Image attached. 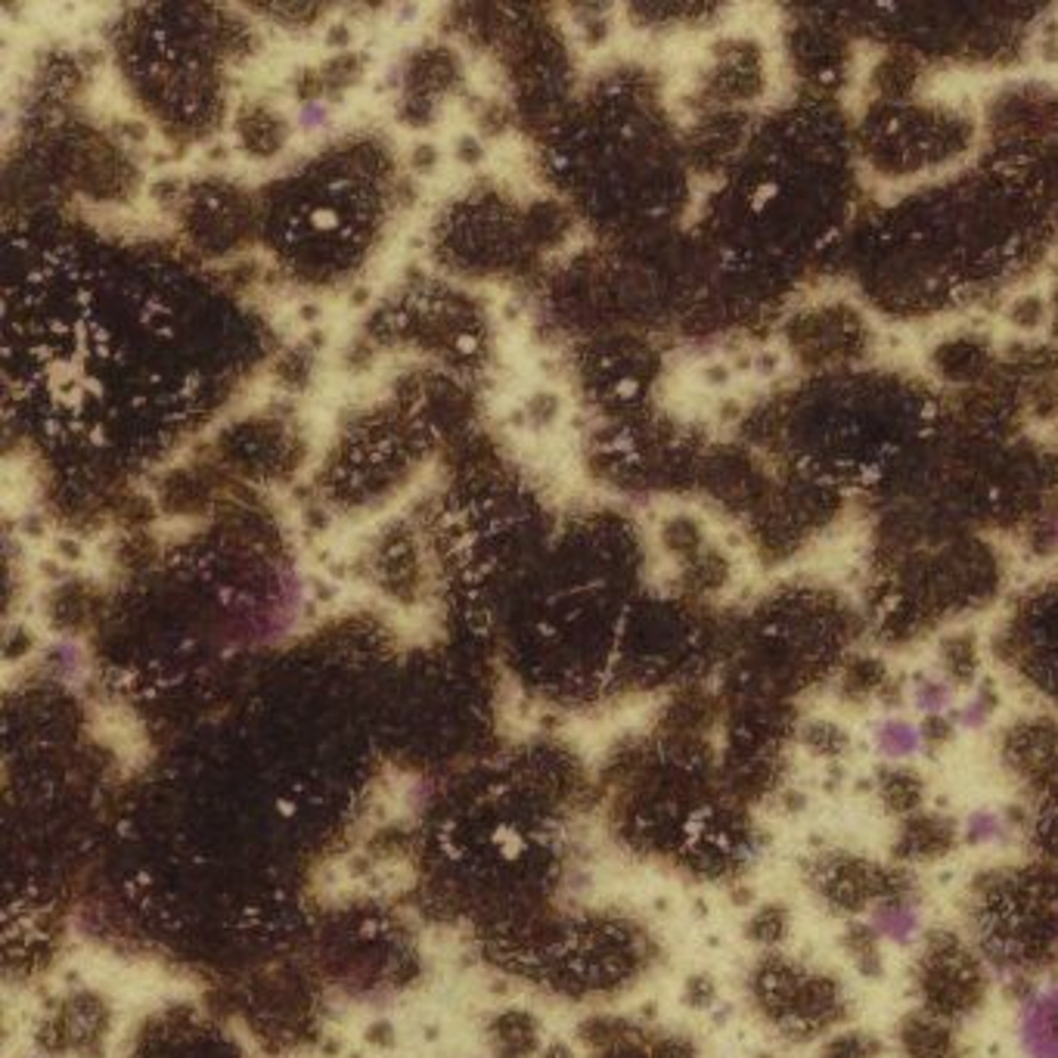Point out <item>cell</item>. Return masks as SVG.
Masks as SVG:
<instances>
[{"instance_id":"1","label":"cell","mask_w":1058,"mask_h":1058,"mask_svg":"<svg viewBox=\"0 0 1058 1058\" xmlns=\"http://www.w3.org/2000/svg\"><path fill=\"white\" fill-rule=\"evenodd\" d=\"M968 941L990 972L1027 994L1058 972V866L1046 860L984 872L965 901Z\"/></svg>"},{"instance_id":"2","label":"cell","mask_w":1058,"mask_h":1058,"mask_svg":"<svg viewBox=\"0 0 1058 1058\" xmlns=\"http://www.w3.org/2000/svg\"><path fill=\"white\" fill-rule=\"evenodd\" d=\"M754 1009L789 1043L835 1034L847 1019V994L838 978L783 953H769L751 972Z\"/></svg>"},{"instance_id":"3","label":"cell","mask_w":1058,"mask_h":1058,"mask_svg":"<svg viewBox=\"0 0 1058 1058\" xmlns=\"http://www.w3.org/2000/svg\"><path fill=\"white\" fill-rule=\"evenodd\" d=\"M990 968L972 941L950 928L928 931L916 962V994L922 1012L941 1021H962L987 1000Z\"/></svg>"},{"instance_id":"4","label":"cell","mask_w":1058,"mask_h":1058,"mask_svg":"<svg viewBox=\"0 0 1058 1058\" xmlns=\"http://www.w3.org/2000/svg\"><path fill=\"white\" fill-rule=\"evenodd\" d=\"M810 891L835 913L860 916L872 913L879 904L916 894L913 879L904 869L879 866L857 854H823L808 863Z\"/></svg>"},{"instance_id":"5","label":"cell","mask_w":1058,"mask_h":1058,"mask_svg":"<svg viewBox=\"0 0 1058 1058\" xmlns=\"http://www.w3.org/2000/svg\"><path fill=\"white\" fill-rule=\"evenodd\" d=\"M1002 761L1021 786L1034 795L1058 773V727L1037 720L1012 730L1002 745Z\"/></svg>"},{"instance_id":"6","label":"cell","mask_w":1058,"mask_h":1058,"mask_svg":"<svg viewBox=\"0 0 1058 1058\" xmlns=\"http://www.w3.org/2000/svg\"><path fill=\"white\" fill-rule=\"evenodd\" d=\"M960 838V828L943 813H913L901 823V832L894 838V857L901 863H928L947 857Z\"/></svg>"},{"instance_id":"7","label":"cell","mask_w":1058,"mask_h":1058,"mask_svg":"<svg viewBox=\"0 0 1058 1058\" xmlns=\"http://www.w3.org/2000/svg\"><path fill=\"white\" fill-rule=\"evenodd\" d=\"M1019 1039L1027 1058H1058V981L1027 994L1019 1015Z\"/></svg>"},{"instance_id":"8","label":"cell","mask_w":1058,"mask_h":1058,"mask_svg":"<svg viewBox=\"0 0 1058 1058\" xmlns=\"http://www.w3.org/2000/svg\"><path fill=\"white\" fill-rule=\"evenodd\" d=\"M901 1053L904 1058H960V1037L950 1021L928 1012H913L901 1021Z\"/></svg>"},{"instance_id":"9","label":"cell","mask_w":1058,"mask_h":1058,"mask_svg":"<svg viewBox=\"0 0 1058 1058\" xmlns=\"http://www.w3.org/2000/svg\"><path fill=\"white\" fill-rule=\"evenodd\" d=\"M1031 798H1034V813L1027 823V838L1034 842L1037 860L1058 866V773Z\"/></svg>"},{"instance_id":"10","label":"cell","mask_w":1058,"mask_h":1058,"mask_svg":"<svg viewBox=\"0 0 1058 1058\" xmlns=\"http://www.w3.org/2000/svg\"><path fill=\"white\" fill-rule=\"evenodd\" d=\"M869 925L882 941L906 943L916 938V931L922 928V909H919V897L916 894H904L879 904L869 913Z\"/></svg>"},{"instance_id":"11","label":"cell","mask_w":1058,"mask_h":1058,"mask_svg":"<svg viewBox=\"0 0 1058 1058\" xmlns=\"http://www.w3.org/2000/svg\"><path fill=\"white\" fill-rule=\"evenodd\" d=\"M879 795L885 808L897 816H913L925 804V783L916 769L909 767H885L879 776Z\"/></svg>"},{"instance_id":"12","label":"cell","mask_w":1058,"mask_h":1058,"mask_svg":"<svg viewBox=\"0 0 1058 1058\" xmlns=\"http://www.w3.org/2000/svg\"><path fill=\"white\" fill-rule=\"evenodd\" d=\"M875 745L879 751L891 757V761H904V757H913L916 751L925 745L922 727L909 724V720H901V717H887L882 724H875V732H872Z\"/></svg>"},{"instance_id":"13","label":"cell","mask_w":1058,"mask_h":1058,"mask_svg":"<svg viewBox=\"0 0 1058 1058\" xmlns=\"http://www.w3.org/2000/svg\"><path fill=\"white\" fill-rule=\"evenodd\" d=\"M845 950L863 975L882 972V938L872 931L869 922H854L845 931Z\"/></svg>"},{"instance_id":"14","label":"cell","mask_w":1058,"mask_h":1058,"mask_svg":"<svg viewBox=\"0 0 1058 1058\" xmlns=\"http://www.w3.org/2000/svg\"><path fill=\"white\" fill-rule=\"evenodd\" d=\"M786 934H789V909L779 904H769L764 909H757V916L749 925L751 941H757L761 947H769V950L786 941Z\"/></svg>"},{"instance_id":"15","label":"cell","mask_w":1058,"mask_h":1058,"mask_svg":"<svg viewBox=\"0 0 1058 1058\" xmlns=\"http://www.w3.org/2000/svg\"><path fill=\"white\" fill-rule=\"evenodd\" d=\"M879 1049V1039L869 1037L866 1031H838L823 1043L816 1058H875Z\"/></svg>"},{"instance_id":"16","label":"cell","mask_w":1058,"mask_h":1058,"mask_svg":"<svg viewBox=\"0 0 1058 1058\" xmlns=\"http://www.w3.org/2000/svg\"><path fill=\"white\" fill-rule=\"evenodd\" d=\"M913 702L928 717H947L950 705H953V686L938 677H919L913 686Z\"/></svg>"},{"instance_id":"17","label":"cell","mask_w":1058,"mask_h":1058,"mask_svg":"<svg viewBox=\"0 0 1058 1058\" xmlns=\"http://www.w3.org/2000/svg\"><path fill=\"white\" fill-rule=\"evenodd\" d=\"M1009 832V823L1002 820L997 810H978L968 816L965 823V838L972 845H990V842H1000L1002 835Z\"/></svg>"},{"instance_id":"18","label":"cell","mask_w":1058,"mask_h":1058,"mask_svg":"<svg viewBox=\"0 0 1058 1058\" xmlns=\"http://www.w3.org/2000/svg\"><path fill=\"white\" fill-rule=\"evenodd\" d=\"M804 742L810 751H816L820 757H838L847 751V736L832 724H810L804 730Z\"/></svg>"},{"instance_id":"19","label":"cell","mask_w":1058,"mask_h":1058,"mask_svg":"<svg viewBox=\"0 0 1058 1058\" xmlns=\"http://www.w3.org/2000/svg\"><path fill=\"white\" fill-rule=\"evenodd\" d=\"M994 695L990 693H984V695H975L972 702H965L962 708H953V714H950V720L953 724H960V727H965V730H978V727H984L987 724V717L994 714Z\"/></svg>"},{"instance_id":"20","label":"cell","mask_w":1058,"mask_h":1058,"mask_svg":"<svg viewBox=\"0 0 1058 1058\" xmlns=\"http://www.w3.org/2000/svg\"><path fill=\"white\" fill-rule=\"evenodd\" d=\"M50 550H54V556L62 565H84L87 556H91V550L84 546V540L69 538V534H57V538L50 540Z\"/></svg>"},{"instance_id":"21","label":"cell","mask_w":1058,"mask_h":1058,"mask_svg":"<svg viewBox=\"0 0 1058 1058\" xmlns=\"http://www.w3.org/2000/svg\"><path fill=\"white\" fill-rule=\"evenodd\" d=\"M231 146H236V137H218V140H212V143L199 153V158H202L205 165H227V162L233 158Z\"/></svg>"},{"instance_id":"22","label":"cell","mask_w":1058,"mask_h":1058,"mask_svg":"<svg viewBox=\"0 0 1058 1058\" xmlns=\"http://www.w3.org/2000/svg\"><path fill=\"white\" fill-rule=\"evenodd\" d=\"M308 587H310V597H314V602H324V606H332L336 599L342 597V587H339L336 580H329L327 575H310Z\"/></svg>"},{"instance_id":"23","label":"cell","mask_w":1058,"mask_h":1058,"mask_svg":"<svg viewBox=\"0 0 1058 1058\" xmlns=\"http://www.w3.org/2000/svg\"><path fill=\"white\" fill-rule=\"evenodd\" d=\"M32 572L40 577V580H47V584H59V580H66V565L59 562L57 556H38L35 562H32Z\"/></svg>"},{"instance_id":"24","label":"cell","mask_w":1058,"mask_h":1058,"mask_svg":"<svg viewBox=\"0 0 1058 1058\" xmlns=\"http://www.w3.org/2000/svg\"><path fill=\"white\" fill-rule=\"evenodd\" d=\"M20 531H22V538H25V540H44V534H47V528H44V519H40L35 509L22 513Z\"/></svg>"},{"instance_id":"25","label":"cell","mask_w":1058,"mask_h":1058,"mask_svg":"<svg viewBox=\"0 0 1058 1058\" xmlns=\"http://www.w3.org/2000/svg\"><path fill=\"white\" fill-rule=\"evenodd\" d=\"M302 519H305V525H310L314 531H332V528H336L332 513H329V509H320V506L305 509V513H302Z\"/></svg>"},{"instance_id":"26","label":"cell","mask_w":1058,"mask_h":1058,"mask_svg":"<svg viewBox=\"0 0 1058 1058\" xmlns=\"http://www.w3.org/2000/svg\"><path fill=\"white\" fill-rule=\"evenodd\" d=\"M373 295H376V289L369 286V283H357V286L348 292V310H364L373 302Z\"/></svg>"},{"instance_id":"27","label":"cell","mask_w":1058,"mask_h":1058,"mask_svg":"<svg viewBox=\"0 0 1058 1058\" xmlns=\"http://www.w3.org/2000/svg\"><path fill=\"white\" fill-rule=\"evenodd\" d=\"M497 314H501V320L506 327H519L521 317H525V308H521V302H516V298H503Z\"/></svg>"},{"instance_id":"28","label":"cell","mask_w":1058,"mask_h":1058,"mask_svg":"<svg viewBox=\"0 0 1058 1058\" xmlns=\"http://www.w3.org/2000/svg\"><path fill=\"white\" fill-rule=\"evenodd\" d=\"M398 249L404 251L407 258H410V255H423V251L428 249V239H425L423 231H410L404 233V239H401V246H398Z\"/></svg>"},{"instance_id":"29","label":"cell","mask_w":1058,"mask_h":1058,"mask_svg":"<svg viewBox=\"0 0 1058 1058\" xmlns=\"http://www.w3.org/2000/svg\"><path fill=\"white\" fill-rule=\"evenodd\" d=\"M494 842L503 847V854L506 857H516L521 850V835L519 832H513V828H501L497 835H494Z\"/></svg>"},{"instance_id":"30","label":"cell","mask_w":1058,"mask_h":1058,"mask_svg":"<svg viewBox=\"0 0 1058 1058\" xmlns=\"http://www.w3.org/2000/svg\"><path fill=\"white\" fill-rule=\"evenodd\" d=\"M1056 540H1058V521H1056Z\"/></svg>"},{"instance_id":"31","label":"cell","mask_w":1058,"mask_h":1058,"mask_svg":"<svg viewBox=\"0 0 1058 1058\" xmlns=\"http://www.w3.org/2000/svg\"><path fill=\"white\" fill-rule=\"evenodd\" d=\"M764 1058H776V1056H764Z\"/></svg>"}]
</instances>
